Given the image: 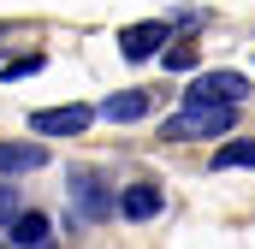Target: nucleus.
<instances>
[{
	"label": "nucleus",
	"mask_w": 255,
	"mask_h": 249,
	"mask_svg": "<svg viewBox=\"0 0 255 249\" xmlns=\"http://www.w3.org/2000/svg\"><path fill=\"white\" fill-rule=\"evenodd\" d=\"M244 95H250L244 71H196L190 89H184V101H196V107H238Z\"/></svg>",
	"instance_id": "obj_2"
},
{
	"label": "nucleus",
	"mask_w": 255,
	"mask_h": 249,
	"mask_svg": "<svg viewBox=\"0 0 255 249\" xmlns=\"http://www.w3.org/2000/svg\"><path fill=\"white\" fill-rule=\"evenodd\" d=\"M36 166H48L42 142H0V172H36Z\"/></svg>",
	"instance_id": "obj_7"
},
{
	"label": "nucleus",
	"mask_w": 255,
	"mask_h": 249,
	"mask_svg": "<svg viewBox=\"0 0 255 249\" xmlns=\"http://www.w3.org/2000/svg\"><path fill=\"white\" fill-rule=\"evenodd\" d=\"M160 65H166V71H196V48L190 42H172V48L160 54Z\"/></svg>",
	"instance_id": "obj_12"
},
{
	"label": "nucleus",
	"mask_w": 255,
	"mask_h": 249,
	"mask_svg": "<svg viewBox=\"0 0 255 249\" xmlns=\"http://www.w3.org/2000/svg\"><path fill=\"white\" fill-rule=\"evenodd\" d=\"M107 208H113V202H107L101 178H89V172H71V214H77V220H89V226H95Z\"/></svg>",
	"instance_id": "obj_5"
},
{
	"label": "nucleus",
	"mask_w": 255,
	"mask_h": 249,
	"mask_svg": "<svg viewBox=\"0 0 255 249\" xmlns=\"http://www.w3.org/2000/svg\"><path fill=\"white\" fill-rule=\"evenodd\" d=\"M42 65H48V54L36 48V54H18V60H6V65H0V77H6V83H18V77H36Z\"/></svg>",
	"instance_id": "obj_11"
},
{
	"label": "nucleus",
	"mask_w": 255,
	"mask_h": 249,
	"mask_svg": "<svg viewBox=\"0 0 255 249\" xmlns=\"http://www.w3.org/2000/svg\"><path fill=\"white\" fill-rule=\"evenodd\" d=\"M0 220H6V226L18 220V196H12V184H0Z\"/></svg>",
	"instance_id": "obj_13"
},
{
	"label": "nucleus",
	"mask_w": 255,
	"mask_h": 249,
	"mask_svg": "<svg viewBox=\"0 0 255 249\" xmlns=\"http://www.w3.org/2000/svg\"><path fill=\"white\" fill-rule=\"evenodd\" d=\"M232 166H255V136H232L214 148V172H232Z\"/></svg>",
	"instance_id": "obj_10"
},
{
	"label": "nucleus",
	"mask_w": 255,
	"mask_h": 249,
	"mask_svg": "<svg viewBox=\"0 0 255 249\" xmlns=\"http://www.w3.org/2000/svg\"><path fill=\"white\" fill-rule=\"evenodd\" d=\"M232 124H238V107H196V101H184L172 119L160 124V136H172V142H190V136H232Z\"/></svg>",
	"instance_id": "obj_1"
},
{
	"label": "nucleus",
	"mask_w": 255,
	"mask_h": 249,
	"mask_svg": "<svg viewBox=\"0 0 255 249\" xmlns=\"http://www.w3.org/2000/svg\"><path fill=\"white\" fill-rule=\"evenodd\" d=\"M166 36H172V30H166L160 18H148V24H130L125 36H119V54H125V60H148V54H166V48H160Z\"/></svg>",
	"instance_id": "obj_4"
},
{
	"label": "nucleus",
	"mask_w": 255,
	"mask_h": 249,
	"mask_svg": "<svg viewBox=\"0 0 255 249\" xmlns=\"http://www.w3.org/2000/svg\"><path fill=\"white\" fill-rule=\"evenodd\" d=\"M160 208H166L160 184H130L125 196H119V214H125V220H154Z\"/></svg>",
	"instance_id": "obj_6"
},
{
	"label": "nucleus",
	"mask_w": 255,
	"mask_h": 249,
	"mask_svg": "<svg viewBox=\"0 0 255 249\" xmlns=\"http://www.w3.org/2000/svg\"><path fill=\"white\" fill-rule=\"evenodd\" d=\"M101 113H107L113 124H136L142 113H148V95H142V89H119V95L101 101Z\"/></svg>",
	"instance_id": "obj_8"
},
{
	"label": "nucleus",
	"mask_w": 255,
	"mask_h": 249,
	"mask_svg": "<svg viewBox=\"0 0 255 249\" xmlns=\"http://www.w3.org/2000/svg\"><path fill=\"white\" fill-rule=\"evenodd\" d=\"M12 244L18 249H48V214H18L12 220Z\"/></svg>",
	"instance_id": "obj_9"
},
{
	"label": "nucleus",
	"mask_w": 255,
	"mask_h": 249,
	"mask_svg": "<svg viewBox=\"0 0 255 249\" xmlns=\"http://www.w3.org/2000/svg\"><path fill=\"white\" fill-rule=\"evenodd\" d=\"M95 124V107H83V101H71V107H42V113H30V130L36 136H83Z\"/></svg>",
	"instance_id": "obj_3"
}]
</instances>
